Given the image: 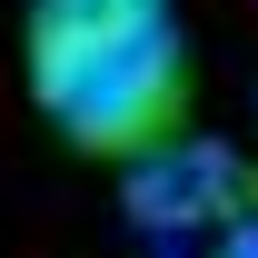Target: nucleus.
Masks as SVG:
<instances>
[{
	"label": "nucleus",
	"instance_id": "obj_1",
	"mask_svg": "<svg viewBox=\"0 0 258 258\" xmlns=\"http://www.w3.org/2000/svg\"><path fill=\"white\" fill-rule=\"evenodd\" d=\"M248 179L228 149H139L129 159V219L149 228V238H209V228H238L248 219Z\"/></svg>",
	"mask_w": 258,
	"mask_h": 258
}]
</instances>
